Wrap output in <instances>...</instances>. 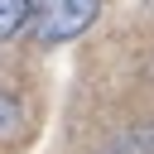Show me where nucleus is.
Segmentation results:
<instances>
[{
    "mask_svg": "<svg viewBox=\"0 0 154 154\" xmlns=\"http://www.w3.org/2000/svg\"><path fill=\"white\" fill-rule=\"evenodd\" d=\"M101 0H29V19H34V38L38 43H67L82 29H91Z\"/></svg>",
    "mask_w": 154,
    "mask_h": 154,
    "instance_id": "obj_1",
    "label": "nucleus"
},
{
    "mask_svg": "<svg viewBox=\"0 0 154 154\" xmlns=\"http://www.w3.org/2000/svg\"><path fill=\"white\" fill-rule=\"evenodd\" d=\"M24 19H29V0H0V43L14 38L24 29Z\"/></svg>",
    "mask_w": 154,
    "mask_h": 154,
    "instance_id": "obj_2",
    "label": "nucleus"
},
{
    "mask_svg": "<svg viewBox=\"0 0 154 154\" xmlns=\"http://www.w3.org/2000/svg\"><path fill=\"white\" fill-rule=\"evenodd\" d=\"M14 120H19V106H14L10 96H0V130H10Z\"/></svg>",
    "mask_w": 154,
    "mask_h": 154,
    "instance_id": "obj_3",
    "label": "nucleus"
}]
</instances>
